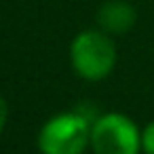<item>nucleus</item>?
<instances>
[{"label": "nucleus", "mask_w": 154, "mask_h": 154, "mask_svg": "<svg viewBox=\"0 0 154 154\" xmlns=\"http://www.w3.org/2000/svg\"><path fill=\"white\" fill-rule=\"evenodd\" d=\"M91 125L78 110L51 116L38 131L40 154H82L91 146Z\"/></svg>", "instance_id": "2"}, {"label": "nucleus", "mask_w": 154, "mask_h": 154, "mask_svg": "<svg viewBox=\"0 0 154 154\" xmlns=\"http://www.w3.org/2000/svg\"><path fill=\"white\" fill-rule=\"evenodd\" d=\"M137 21V11L127 0H106L97 11V23L106 34H125Z\"/></svg>", "instance_id": "4"}, {"label": "nucleus", "mask_w": 154, "mask_h": 154, "mask_svg": "<svg viewBox=\"0 0 154 154\" xmlns=\"http://www.w3.org/2000/svg\"><path fill=\"white\" fill-rule=\"evenodd\" d=\"M91 150L93 154H139L141 131L127 114H99L91 125Z\"/></svg>", "instance_id": "3"}, {"label": "nucleus", "mask_w": 154, "mask_h": 154, "mask_svg": "<svg viewBox=\"0 0 154 154\" xmlns=\"http://www.w3.org/2000/svg\"><path fill=\"white\" fill-rule=\"evenodd\" d=\"M141 152L143 154H154V120H150L141 129Z\"/></svg>", "instance_id": "5"}, {"label": "nucleus", "mask_w": 154, "mask_h": 154, "mask_svg": "<svg viewBox=\"0 0 154 154\" xmlns=\"http://www.w3.org/2000/svg\"><path fill=\"white\" fill-rule=\"evenodd\" d=\"M116 45L103 30H85L76 34L70 45L72 70L89 82L108 78L116 68Z\"/></svg>", "instance_id": "1"}, {"label": "nucleus", "mask_w": 154, "mask_h": 154, "mask_svg": "<svg viewBox=\"0 0 154 154\" xmlns=\"http://www.w3.org/2000/svg\"><path fill=\"white\" fill-rule=\"evenodd\" d=\"M7 118H9V106H7V99L0 95V135L7 127Z\"/></svg>", "instance_id": "6"}]
</instances>
